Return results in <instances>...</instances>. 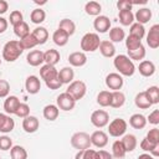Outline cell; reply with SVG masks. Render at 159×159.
Instances as JSON below:
<instances>
[{
	"mask_svg": "<svg viewBox=\"0 0 159 159\" xmlns=\"http://www.w3.org/2000/svg\"><path fill=\"white\" fill-rule=\"evenodd\" d=\"M98 48H99V52H101L104 57L111 58V57H113V56L116 55V47H114V45H113L111 41H107V40L101 41Z\"/></svg>",
	"mask_w": 159,
	"mask_h": 159,
	"instance_id": "obj_24",
	"label": "cell"
},
{
	"mask_svg": "<svg viewBox=\"0 0 159 159\" xmlns=\"http://www.w3.org/2000/svg\"><path fill=\"white\" fill-rule=\"evenodd\" d=\"M58 29L65 31L68 36H71L76 31V24L72 20H70V19H62L60 21V24H58Z\"/></svg>",
	"mask_w": 159,
	"mask_h": 159,
	"instance_id": "obj_31",
	"label": "cell"
},
{
	"mask_svg": "<svg viewBox=\"0 0 159 159\" xmlns=\"http://www.w3.org/2000/svg\"><path fill=\"white\" fill-rule=\"evenodd\" d=\"M125 155V149L120 140H116L112 144V157L116 159H122Z\"/></svg>",
	"mask_w": 159,
	"mask_h": 159,
	"instance_id": "obj_38",
	"label": "cell"
},
{
	"mask_svg": "<svg viewBox=\"0 0 159 159\" xmlns=\"http://www.w3.org/2000/svg\"><path fill=\"white\" fill-rule=\"evenodd\" d=\"M10 157L11 159H27V152L21 145H12L10 149Z\"/></svg>",
	"mask_w": 159,
	"mask_h": 159,
	"instance_id": "obj_35",
	"label": "cell"
},
{
	"mask_svg": "<svg viewBox=\"0 0 159 159\" xmlns=\"http://www.w3.org/2000/svg\"><path fill=\"white\" fill-rule=\"evenodd\" d=\"M84 11L89 16H99V14L102 11V6L97 1H88L84 5Z\"/></svg>",
	"mask_w": 159,
	"mask_h": 159,
	"instance_id": "obj_30",
	"label": "cell"
},
{
	"mask_svg": "<svg viewBox=\"0 0 159 159\" xmlns=\"http://www.w3.org/2000/svg\"><path fill=\"white\" fill-rule=\"evenodd\" d=\"M7 26H9L7 20L5 17H1L0 16V34H4L7 30Z\"/></svg>",
	"mask_w": 159,
	"mask_h": 159,
	"instance_id": "obj_57",
	"label": "cell"
},
{
	"mask_svg": "<svg viewBox=\"0 0 159 159\" xmlns=\"http://www.w3.org/2000/svg\"><path fill=\"white\" fill-rule=\"evenodd\" d=\"M14 127H15L14 119H12L10 116H7V118H6V120H5L4 125H2V128L0 129V132H1V133H10V132L14 129Z\"/></svg>",
	"mask_w": 159,
	"mask_h": 159,
	"instance_id": "obj_51",
	"label": "cell"
},
{
	"mask_svg": "<svg viewBox=\"0 0 159 159\" xmlns=\"http://www.w3.org/2000/svg\"><path fill=\"white\" fill-rule=\"evenodd\" d=\"M138 71L142 76L144 77H150L154 75L155 72V65L152 62V61H148V60H144V61H140L139 63V67H138Z\"/></svg>",
	"mask_w": 159,
	"mask_h": 159,
	"instance_id": "obj_19",
	"label": "cell"
},
{
	"mask_svg": "<svg viewBox=\"0 0 159 159\" xmlns=\"http://www.w3.org/2000/svg\"><path fill=\"white\" fill-rule=\"evenodd\" d=\"M147 122H149L150 124H159V109H154L147 118Z\"/></svg>",
	"mask_w": 159,
	"mask_h": 159,
	"instance_id": "obj_53",
	"label": "cell"
},
{
	"mask_svg": "<svg viewBox=\"0 0 159 159\" xmlns=\"http://www.w3.org/2000/svg\"><path fill=\"white\" fill-rule=\"evenodd\" d=\"M117 7H118L119 11L120 10H132L133 5H132L130 0H119L117 2Z\"/></svg>",
	"mask_w": 159,
	"mask_h": 159,
	"instance_id": "obj_55",
	"label": "cell"
},
{
	"mask_svg": "<svg viewBox=\"0 0 159 159\" xmlns=\"http://www.w3.org/2000/svg\"><path fill=\"white\" fill-rule=\"evenodd\" d=\"M125 103V96L120 91H112L111 92V107L113 108H120Z\"/></svg>",
	"mask_w": 159,
	"mask_h": 159,
	"instance_id": "obj_25",
	"label": "cell"
},
{
	"mask_svg": "<svg viewBox=\"0 0 159 159\" xmlns=\"http://www.w3.org/2000/svg\"><path fill=\"white\" fill-rule=\"evenodd\" d=\"M128 57L133 61H142L144 57H145V47L143 45H140L138 48L133 50V51H128Z\"/></svg>",
	"mask_w": 159,
	"mask_h": 159,
	"instance_id": "obj_42",
	"label": "cell"
},
{
	"mask_svg": "<svg viewBox=\"0 0 159 159\" xmlns=\"http://www.w3.org/2000/svg\"><path fill=\"white\" fill-rule=\"evenodd\" d=\"M68 35L65 32V31H62V30H60V29H57L55 32H53V35H52V40H53V42L57 45V46H65V45H67V42H68Z\"/></svg>",
	"mask_w": 159,
	"mask_h": 159,
	"instance_id": "obj_33",
	"label": "cell"
},
{
	"mask_svg": "<svg viewBox=\"0 0 159 159\" xmlns=\"http://www.w3.org/2000/svg\"><path fill=\"white\" fill-rule=\"evenodd\" d=\"M86 92H87V86H86V83L83 81H80V80L72 81L68 84L67 89H66V93H68L76 102L82 99L84 97Z\"/></svg>",
	"mask_w": 159,
	"mask_h": 159,
	"instance_id": "obj_4",
	"label": "cell"
},
{
	"mask_svg": "<svg viewBox=\"0 0 159 159\" xmlns=\"http://www.w3.org/2000/svg\"><path fill=\"white\" fill-rule=\"evenodd\" d=\"M101 43L99 36L94 32H87L81 39V50L82 52H94L98 50Z\"/></svg>",
	"mask_w": 159,
	"mask_h": 159,
	"instance_id": "obj_3",
	"label": "cell"
},
{
	"mask_svg": "<svg viewBox=\"0 0 159 159\" xmlns=\"http://www.w3.org/2000/svg\"><path fill=\"white\" fill-rule=\"evenodd\" d=\"M20 99L16 96H7L5 102H4V109L7 114H15L19 104H20Z\"/></svg>",
	"mask_w": 159,
	"mask_h": 159,
	"instance_id": "obj_18",
	"label": "cell"
},
{
	"mask_svg": "<svg viewBox=\"0 0 159 159\" xmlns=\"http://www.w3.org/2000/svg\"><path fill=\"white\" fill-rule=\"evenodd\" d=\"M125 37V34H124V30L122 27H113L109 30V41L113 43V42H120L123 41Z\"/></svg>",
	"mask_w": 159,
	"mask_h": 159,
	"instance_id": "obj_34",
	"label": "cell"
},
{
	"mask_svg": "<svg viewBox=\"0 0 159 159\" xmlns=\"http://www.w3.org/2000/svg\"><path fill=\"white\" fill-rule=\"evenodd\" d=\"M57 75H58V71L56 70L55 66H51V65H46V63H45V65L41 66V68H40V76H41V78H42L45 82L48 81V80L56 78Z\"/></svg>",
	"mask_w": 159,
	"mask_h": 159,
	"instance_id": "obj_17",
	"label": "cell"
},
{
	"mask_svg": "<svg viewBox=\"0 0 159 159\" xmlns=\"http://www.w3.org/2000/svg\"><path fill=\"white\" fill-rule=\"evenodd\" d=\"M96 152L93 149H83V150H78L75 155V159H96Z\"/></svg>",
	"mask_w": 159,
	"mask_h": 159,
	"instance_id": "obj_44",
	"label": "cell"
},
{
	"mask_svg": "<svg viewBox=\"0 0 159 159\" xmlns=\"http://www.w3.org/2000/svg\"><path fill=\"white\" fill-rule=\"evenodd\" d=\"M147 43L150 48H158L159 47V25L155 24L149 29V32L147 35Z\"/></svg>",
	"mask_w": 159,
	"mask_h": 159,
	"instance_id": "obj_13",
	"label": "cell"
},
{
	"mask_svg": "<svg viewBox=\"0 0 159 159\" xmlns=\"http://www.w3.org/2000/svg\"><path fill=\"white\" fill-rule=\"evenodd\" d=\"M140 45H142V40H139L134 36L128 35V37L125 39V47H127L128 51H133V50L138 48Z\"/></svg>",
	"mask_w": 159,
	"mask_h": 159,
	"instance_id": "obj_45",
	"label": "cell"
},
{
	"mask_svg": "<svg viewBox=\"0 0 159 159\" xmlns=\"http://www.w3.org/2000/svg\"><path fill=\"white\" fill-rule=\"evenodd\" d=\"M42 114H43L45 119H47L50 122H53V120L57 119V117L60 114V109L56 104H47V106L43 107Z\"/></svg>",
	"mask_w": 159,
	"mask_h": 159,
	"instance_id": "obj_22",
	"label": "cell"
},
{
	"mask_svg": "<svg viewBox=\"0 0 159 159\" xmlns=\"http://www.w3.org/2000/svg\"><path fill=\"white\" fill-rule=\"evenodd\" d=\"M97 103L101 107H108L111 104V92L109 91H101L97 94Z\"/></svg>",
	"mask_w": 159,
	"mask_h": 159,
	"instance_id": "obj_43",
	"label": "cell"
},
{
	"mask_svg": "<svg viewBox=\"0 0 159 159\" xmlns=\"http://www.w3.org/2000/svg\"><path fill=\"white\" fill-rule=\"evenodd\" d=\"M12 148V140L7 135L0 137V150H10Z\"/></svg>",
	"mask_w": 159,
	"mask_h": 159,
	"instance_id": "obj_48",
	"label": "cell"
},
{
	"mask_svg": "<svg viewBox=\"0 0 159 159\" xmlns=\"http://www.w3.org/2000/svg\"><path fill=\"white\" fill-rule=\"evenodd\" d=\"M134 103H135V106H137L138 108H140V109H148L149 107H152V103L149 102V99H148V97H147V94H145L144 91H143V92H139V93L135 96Z\"/></svg>",
	"mask_w": 159,
	"mask_h": 159,
	"instance_id": "obj_32",
	"label": "cell"
},
{
	"mask_svg": "<svg viewBox=\"0 0 159 159\" xmlns=\"http://www.w3.org/2000/svg\"><path fill=\"white\" fill-rule=\"evenodd\" d=\"M129 124L134 129H143L147 125V118L143 114H140V113H135V114L130 116Z\"/></svg>",
	"mask_w": 159,
	"mask_h": 159,
	"instance_id": "obj_27",
	"label": "cell"
},
{
	"mask_svg": "<svg viewBox=\"0 0 159 159\" xmlns=\"http://www.w3.org/2000/svg\"><path fill=\"white\" fill-rule=\"evenodd\" d=\"M15 116L20 117V118H26L27 116H30V107L29 104L26 103H20L16 112H15Z\"/></svg>",
	"mask_w": 159,
	"mask_h": 159,
	"instance_id": "obj_47",
	"label": "cell"
},
{
	"mask_svg": "<svg viewBox=\"0 0 159 159\" xmlns=\"http://www.w3.org/2000/svg\"><path fill=\"white\" fill-rule=\"evenodd\" d=\"M22 52H24V48L21 47L20 41L19 40H10L4 45L2 58L7 62H14L21 56Z\"/></svg>",
	"mask_w": 159,
	"mask_h": 159,
	"instance_id": "obj_2",
	"label": "cell"
},
{
	"mask_svg": "<svg viewBox=\"0 0 159 159\" xmlns=\"http://www.w3.org/2000/svg\"><path fill=\"white\" fill-rule=\"evenodd\" d=\"M91 123L96 128H103L109 123V114L103 109H97L91 114Z\"/></svg>",
	"mask_w": 159,
	"mask_h": 159,
	"instance_id": "obj_7",
	"label": "cell"
},
{
	"mask_svg": "<svg viewBox=\"0 0 159 159\" xmlns=\"http://www.w3.org/2000/svg\"><path fill=\"white\" fill-rule=\"evenodd\" d=\"M6 118H7V114H4V113H0V129L2 128V125H4V123H5V120H6Z\"/></svg>",
	"mask_w": 159,
	"mask_h": 159,
	"instance_id": "obj_59",
	"label": "cell"
},
{
	"mask_svg": "<svg viewBox=\"0 0 159 159\" xmlns=\"http://www.w3.org/2000/svg\"><path fill=\"white\" fill-rule=\"evenodd\" d=\"M61 58V55L57 50L55 48H50L47 50L46 52H43V62L46 65H51V66H55L56 63H58Z\"/></svg>",
	"mask_w": 159,
	"mask_h": 159,
	"instance_id": "obj_21",
	"label": "cell"
},
{
	"mask_svg": "<svg viewBox=\"0 0 159 159\" xmlns=\"http://www.w3.org/2000/svg\"><path fill=\"white\" fill-rule=\"evenodd\" d=\"M148 140H150L152 143L154 144H159V129L158 128H153L150 129L148 133H147V137H145Z\"/></svg>",
	"mask_w": 159,
	"mask_h": 159,
	"instance_id": "obj_50",
	"label": "cell"
},
{
	"mask_svg": "<svg viewBox=\"0 0 159 159\" xmlns=\"http://www.w3.org/2000/svg\"><path fill=\"white\" fill-rule=\"evenodd\" d=\"M91 144H93L97 148H104L108 144V135L103 130H96L91 135Z\"/></svg>",
	"mask_w": 159,
	"mask_h": 159,
	"instance_id": "obj_11",
	"label": "cell"
},
{
	"mask_svg": "<svg viewBox=\"0 0 159 159\" xmlns=\"http://www.w3.org/2000/svg\"><path fill=\"white\" fill-rule=\"evenodd\" d=\"M25 88L27 91V93L30 94H36L40 92L41 89V82H40V78L37 76H29L25 81Z\"/></svg>",
	"mask_w": 159,
	"mask_h": 159,
	"instance_id": "obj_12",
	"label": "cell"
},
{
	"mask_svg": "<svg viewBox=\"0 0 159 159\" xmlns=\"http://www.w3.org/2000/svg\"><path fill=\"white\" fill-rule=\"evenodd\" d=\"M96 159H113V157L106 150H98L96 152Z\"/></svg>",
	"mask_w": 159,
	"mask_h": 159,
	"instance_id": "obj_56",
	"label": "cell"
},
{
	"mask_svg": "<svg viewBox=\"0 0 159 159\" xmlns=\"http://www.w3.org/2000/svg\"><path fill=\"white\" fill-rule=\"evenodd\" d=\"M113 65H114L116 70L119 72L120 76L130 77L135 72V66H134L133 61L127 55H118V56H116L114 60H113Z\"/></svg>",
	"mask_w": 159,
	"mask_h": 159,
	"instance_id": "obj_1",
	"label": "cell"
},
{
	"mask_svg": "<svg viewBox=\"0 0 159 159\" xmlns=\"http://www.w3.org/2000/svg\"><path fill=\"white\" fill-rule=\"evenodd\" d=\"M45 83H46L47 88H50V89H58V88L62 86V83L60 82L58 77H56V78H52V80H48V81H46Z\"/></svg>",
	"mask_w": 159,
	"mask_h": 159,
	"instance_id": "obj_54",
	"label": "cell"
},
{
	"mask_svg": "<svg viewBox=\"0 0 159 159\" xmlns=\"http://www.w3.org/2000/svg\"><path fill=\"white\" fill-rule=\"evenodd\" d=\"M26 61L30 66L37 67L41 63H43V52L41 50H32L27 53L26 56Z\"/></svg>",
	"mask_w": 159,
	"mask_h": 159,
	"instance_id": "obj_16",
	"label": "cell"
},
{
	"mask_svg": "<svg viewBox=\"0 0 159 159\" xmlns=\"http://www.w3.org/2000/svg\"><path fill=\"white\" fill-rule=\"evenodd\" d=\"M68 62L73 67H82L87 62V56L82 51H76V52H72L68 56Z\"/></svg>",
	"mask_w": 159,
	"mask_h": 159,
	"instance_id": "obj_14",
	"label": "cell"
},
{
	"mask_svg": "<svg viewBox=\"0 0 159 159\" xmlns=\"http://www.w3.org/2000/svg\"><path fill=\"white\" fill-rule=\"evenodd\" d=\"M138 159H155L154 157H152L150 154H148V153H143V154H140V155H138Z\"/></svg>",
	"mask_w": 159,
	"mask_h": 159,
	"instance_id": "obj_60",
	"label": "cell"
},
{
	"mask_svg": "<svg viewBox=\"0 0 159 159\" xmlns=\"http://www.w3.org/2000/svg\"><path fill=\"white\" fill-rule=\"evenodd\" d=\"M14 34H15L19 39L25 37L26 35H29V34H30L29 25H27L25 21H21L20 24H17V25H15V26H14Z\"/></svg>",
	"mask_w": 159,
	"mask_h": 159,
	"instance_id": "obj_39",
	"label": "cell"
},
{
	"mask_svg": "<svg viewBox=\"0 0 159 159\" xmlns=\"http://www.w3.org/2000/svg\"><path fill=\"white\" fill-rule=\"evenodd\" d=\"M31 34H32V36L35 37L37 45H43V43L47 41V39H48V31H47L45 27H42V26L36 27Z\"/></svg>",
	"mask_w": 159,
	"mask_h": 159,
	"instance_id": "obj_28",
	"label": "cell"
},
{
	"mask_svg": "<svg viewBox=\"0 0 159 159\" xmlns=\"http://www.w3.org/2000/svg\"><path fill=\"white\" fill-rule=\"evenodd\" d=\"M127 127H128V124L123 118H116L108 124V133H109V135L118 138V137H122L125 134Z\"/></svg>",
	"mask_w": 159,
	"mask_h": 159,
	"instance_id": "obj_6",
	"label": "cell"
},
{
	"mask_svg": "<svg viewBox=\"0 0 159 159\" xmlns=\"http://www.w3.org/2000/svg\"><path fill=\"white\" fill-rule=\"evenodd\" d=\"M40 122L35 116H27L22 119V129L26 133H35L39 129Z\"/></svg>",
	"mask_w": 159,
	"mask_h": 159,
	"instance_id": "obj_15",
	"label": "cell"
},
{
	"mask_svg": "<svg viewBox=\"0 0 159 159\" xmlns=\"http://www.w3.org/2000/svg\"><path fill=\"white\" fill-rule=\"evenodd\" d=\"M45 19H46V12L42 9L39 7V9H34L31 11V15H30L31 22H34V24H41V22L45 21Z\"/></svg>",
	"mask_w": 159,
	"mask_h": 159,
	"instance_id": "obj_40",
	"label": "cell"
},
{
	"mask_svg": "<svg viewBox=\"0 0 159 159\" xmlns=\"http://www.w3.org/2000/svg\"><path fill=\"white\" fill-rule=\"evenodd\" d=\"M140 149L142 150H144V152H149L150 153V150L155 147V145H158V144H154V143H152L150 140H148L147 138H144V139H142V142H140Z\"/></svg>",
	"mask_w": 159,
	"mask_h": 159,
	"instance_id": "obj_52",
	"label": "cell"
},
{
	"mask_svg": "<svg viewBox=\"0 0 159 159\" xmlns=\"http://www.w3.org/2000/svg\"><path fill=\"white\" fill-rule=\"evenodd\" d=\"M118 17H119V22L123 26H130L134 22V14L132 12V10H120Z\"/></svg>",
	"mask_w": 159,
	"mask_h": 159,
	"instance_id": "obj_29",
	"label": "cell"
},
{
	"mask_svg": "<svg viewBox=\"0 0 159 159\" xmlns=\"http://www.w3.org/2000/svg\"><path fill=\"white\" fill-rule=\"evenodd\" d=\"M7 9H9V4H7V1H5V0H0V15L5 14V12L7 11Z\"/></svg>",
	"mask_w": 159,
	"mask_h": 159,
	"instance_id": "obj_58",
	"label": "cell"
},
{
	"mask_svg": "<svg viewBox=\"0 0 159 159\" xmlns=\"http://www.w3.org/2000/svg\"><path fill=\"white\" fill-rule=\"evenodd\" d=\"M19 41H20V45H21V47H22L24 50L34 48V47L37 45V42H36V40H35V37L32 36V34H31V32H30L29 35H26L25 37L20 39Z\"/></svg>",
	"mask_w": 159,
	"mask_h": 159,
	"instance_id": "obj_41",
	"label": "cell"
},
{
	"mask_svg": "<svg viewBox=\"0 0 159 159\" xmlns=\"http://www.w3.org/2000/svg\"><path fill=\"white\" fill-rule=\"evenodd\" d=\"M123 83H124L123 77L117 72H112V73L107 75V77H106V86L109 89L119 91L123 87Z\"/></svg>",
	"mask_w": 159,
	"mask_h": 159,
	"instance_id": "obj_9",
	"label": "cell"
},
{
	"mask_svg": "<svg viewBox=\"0 0 159 159\" xmlns=\"http://www.w3.org/2000/svg\"><path fill=\"white\" fill-rule=\"evenodd\" d=\"M0 65H1V60H0Z\"/></svg>",
	"mask_w": 159,
	"mask_h": 159,
	"instance_id": "obj_61",
	"label": "cell"
},
{
	"mask_svg": "<svg viewBox=\"0 0 159 159\" xmlns=\"http://www.w3.org/2000/svg\"><path fill=\"white\" fill-rule=\"evenodd\" d=\"M134 19L137 20L138 24L144 25V24L149 22V20L152 19V10L148 9V7H142V9L137 10V12L134 15Z\"/></svg>",
	"mask_w": 159,
	"mask_h": 159,
	"instance_id": "obj_23",
	"label": "cell"
},
{
	"mask_svg": "<svg viewBox=\"0 0 159 159\" xmlns=\"http://www.w3.org/2000/svg\"><path fill=\"white\" fill-rule=\"evenodd\" d=\"M9 20H10V24L12 25V27H14L15 25H17V24H20L21 21H24L22 12H21L20 10H14V11H11Z\"/></svg>",
	"mask_w": 159,
	"mask_h": 159,
	"instance_id": "obj_46",
	"label": "cell"
},
{
	"mask_svg": "<svg viewBox=\"0 0 159 159\" xmlns=\"http://www.w3.org/2000/svg\"><path fill=\"white\" fill-rule=\"evenodd\" d=\"M60 82L62 84H70L72 81H73V77H75V72L72 70V67H63L58 71V75H57Z\"/></svg>",
	"mask_w": 159,
	"mask_h": 159,
	"instance_id": "obj_20",
	"label": "cell"
},
{
	"mask_svg": "<svg viewBox=\"0 0 159 159\" xmlns=\"http://www.w3.org/2000/svg\"><path fill=\"white\" fill-rule=\"evenodd\" d=\"M10 93V83L6 80H0V98H6Z\"/></svg>",
	"mask_w": 159,
	"mask_h": 159,
	"instance_id": "obj_49",
	"label": "cell"
},
{
	"mask_svg": "<svg viewBox=\"0 0 159 159\" xmlns=\"http://www.w3.org/2000/svg\"><path fill=\"white\" fill-rule=\"evenodd\" d=\"M56 103H57V107L58 109H62L65 112H68V111H72L76 106V101L66 92L63 93H60L57 96V99H56Z\"/></svg>",
	"mask_w": 159,
	"mask_h": 159,
	"instance_id": "obj_8",
	"label": "cell"
},
{
	"mask_svg": "<svg viewBox=\"0 0 159 159\" xmlns=\"http://www.w3.org/2000/svg\"><path fill=\"white\" fill-rule=\"evenodd\" d=\"M149 102L153 104H158L159 103V88L157 86H150L147 88V91H144Z\"/></svg>",
	"mask_w": 159,
	"mask_h": 159,
	"instance_id": "obj_37",
	"label": "cell"
},
{
	"mask_svg": "<svg viewBox=\"0 0 159 159\" xmlns=\"http://www.w3.org/2000/svg\"><path fill=\"white\" fill-rule=\"evenodd\" d=\"M71 145L77 150L88 149L91 147V138L89 134L86 132H77L71 137Z\"/></svg>",
	"mask_w": 159,
	"mask_h": 159,
	"instance_id": "obj_5",
	"label": "cell"
},
{
	"mask_svg": "<svg viewBox=\"0 0 159 159\" xmlns=\"http://www.w3.org/2000/svg\"><path fill=\"white\" fill-rule=\"evenodd\" d=\"M0 159H1V158H0Z\"/></svg>",
	"mask_w": 159,
	"mask_h": 159,
	"instance_id": "obj_62",
	"label": "cell"
},
{
	"mask_svg": "<svg viewBox=\"0 0 159 159\" xmlns=\"http://www.w3.org/2000/svg\"><path fill=\"white\" fill-rule=\"evenodd\" d=\"M120 142H122V144H123V147H124V149H125V153L133 152V150L137 148V144H138L137 138H135V135H133V134H124L123 138L120 139Z\"/></svg>",
	"mask_w": 159,
	"mask_h": 159,
	"instance_id": "obj_26",
	"label": "cell"
},
{
	"mask_svg": "<svg viewBox=\"0 0 159 159\" xmlns=\"http://www.w3.org/2000/svg\"><path fill=\"white\" fill-rule=\"evenodd\" d=\"M93 27L97 32L99 34H104L107 32L108 30H111V20L108 16L106 15H99L94 19L93 21Z\"/></svg>",
	"mask_w": 159,
	"mask_h": 159,
	"instance_id": "obj_10",
	"label": "cell"
},
{
	"mask_svg": "<svg viewBox=\"0 0 159 159\" xmlns=\"http://www.w3.org/2000/svg\"><path fill=\"white\" fill-rule=\"evenodd\" d=\"M129 35L130 36H134L139 40H142L145 35V29H144V25H140L138 22H133L130 25V30H129Z\"/></svg>",
	"mask_w": 159,
	"mask_h": 159,
	"instance_id": "obj_36",
	"label": "cell"
}]
</instances>
